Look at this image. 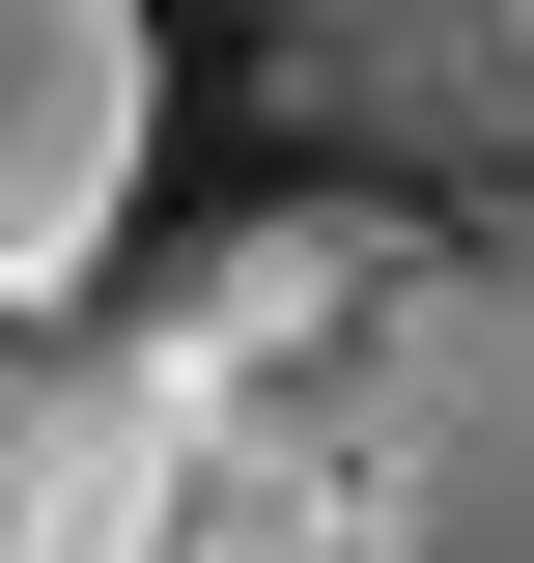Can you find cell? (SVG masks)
<instances>
[{
	"label": "cell",
	"mask_w": 534,
	"mask_h": 563,
	"mask_svg": "<svg viewBox=\"0 0 534 563\" xmlns=\"http://www.w3.org/2000/svg\"><path fill=\"white\" fill-rule=\"evenodd\" d=\"M0 563H534V225L254 198L0 339Z\"/></svg>",
	"instance_id": "obj_1"
},
{
	"label": "cell",
	"mask_w": 534,
	"mask_h": 563,
	"mask_svg": "<svg viewBox=\"0 0 534 563\" xmlns=\"http://www.w3.org/2000/svg\"><path fill=\"white\" fill-rule=\"evenodd\" d=\"M281 141H422V198H478V225H534L507 169H534V29H281Z\"/></svg>",
	"instance_id": "obj_3"
},
{
	"label": "cell",
	"mask_w": 534,
	"mask_h": 563,
	"mask_svg": "<svg viewBox=\"0 0 534 563\" xmlns=\"http://www.w3.org/2000/svg\"><path fill=\"white\" fill-rule=\"evenodd\" d=\"M141 113H169V57H141L113 0H0V339L113 310V225H141Z\"/></svg>",
	"instance_id": "obj_2"
}]
</instances>
